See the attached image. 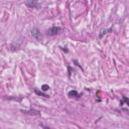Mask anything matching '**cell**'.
Here are the masks:
<instances>
[{"label":"cell","mask_w":129,"mask_h":129,"mask_svg":"<svg viewBox=\"0 0 129 129\" xmlns=\"http://www.w3.org/2000/svg\"><path fill=\"white\" fill-rule=\"evenodd\" d=\"M68 96L69 97H74V98H78L79 97V94H78V92L77 91H75V90H73V91H70L69 93H68Z\"/></svg>","instance_id":"obj_4"},{"label":"cell","mask_w":129,"mask_h":129,"mask_svg":"<svg viewBox=\"0 0 129 129\" xmlns=\"http://www.w3.org/2000/svg\"><path fill=\"white\" fill-rule=\"evenodd\" d=\"M26 5L30 8H37L38 7V1L37 0H27Z\"/></svg>","instance_id":"obj_2"},{"label":"cell","mask_w":129,"mask_h":129,"mask_svg":"<svg viewBox=\"0 0 129 129\" xmlns=\"http://www.w3.org/2000/svg\"><path fill=\"white\" fill-rule=\"evenodd\" d=\"M34 91H35V93H36L37 95H40V96H44V97H46V98H48V97H49L48 95H46V94H44V93H42V92H39V91H38V90H36V89H35Z\"/></svg>","instance_id":"obj_5"},{"label":"cell","mask_w":129,"mask_h":129,"mask_svg":"<svg viewBox=\"0 0 129 129\" xmlns=\"http://www.w3.org/2000/svg\"><path fill=\"white\" fill-rule=\"evenodd\" d=\"M50 88H49V86L48 85H44L42 86V91H48Z\"/></svg>","instance_id":"obj_6"},{"label":"cell","mask_w":129,"mask_h":129,"mask_svg":"<svg viewBox=\"0 0 129 129\" xmlns=\"http://www.w3.org/2000/svg\"><path fill=\"white\" fill-rule=\"evenodd\" d=\"M61 30H62V28H61V27L54 26V27L50 28V29L47 31V34H48V35H56V34L60 33V32H61Z\"/></svg>","instance_id":"obj_1"},{"label":"cell","mask_w":129,"mask_h":129,"mask_svg":"<svg viewBox=\"0 0 129 129\" xmlns=\"http://www.w3.org/2000/svg\"><path fill=\"white\" fill-rule=\"evenodd\" d=\"M31 34H32V36L35 37L36 39H39V38H40V32H39V30H38L37 28H33V29L31 30Z\"/></svg>","instance_id":"obj_3"},{"label":"cell","mask_w":129,"mask_h":129,"mask_svg":"<svg viewBox=\"0 0 129 129\" xmlns=\"http://www.w3.org/2000/svg\"><path fill=\"white\" fill-rule=\"evenodd\" d=\"M124 101H125V102L128 104V106H129V99H127V98H124Z\"/></svg>","instance_id":"obj_7"}]
</instances>
